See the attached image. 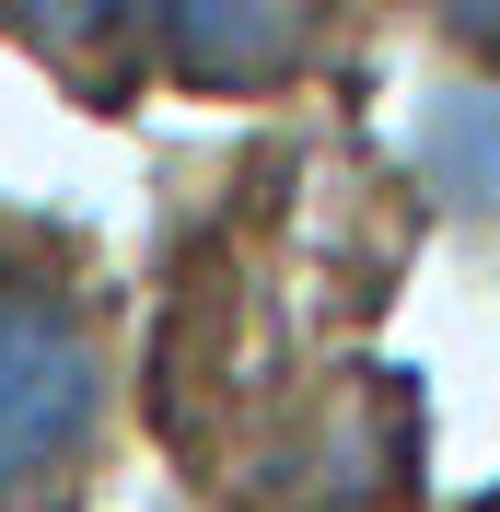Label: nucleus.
<instances>
[{"instance_id": "1", "label": "nucleus", "mask_w": 500, "mask_h": 512, "mask_svg": "<svg viewBox=\"0 0 500 512\" xmlns=\"http://www.w3.org/2000/svg\"><path fill=\"white\" fill-rule=\"evenodd\" d=\"M105 419V361L94 326L70 315L59 291H35L0 268V512H24L35 489H59L82 466Z\"/></svg>"}, {"instance_id": "3", "label": "nucleus", "mask_w": 500, "mask_h": 512, "mask_svg": "<svg viewBox=\"0 0 500 512\" xmlns=\"http://www.w3.org/2000/svg\"><path fill=\"white\" fill-rule=\"evenodd\" d=\"M431 187L454 210H500V94H466L431 117Z\"/></svg>"}, {"instance_id": "2", "label": "nucleus", "mask_w": 500, "mask_h": 512, "mask_svg": "<svg viewBox=\"0 0 500 512\" xmlns=\"http://www.w3.org/2000/svg\"><path fill=\"white\" fill-rule=\"evenodd\" d=\"M163 35H175V70L210 82V94H268L314 59L326 35V0H163Z\"/></svg>"}, {"instance_id": "5", "label": "nucleus", "mask_w": 500, "mask_h": 512, "mask_svg": "<svg viewBox=\"0 0 500 512\" xmlns=\"http://www.w3.org/2000/svg\"><path fill=\"white\" fill-rule=\"evenodd\" d=\"M442 24L466 35L477 59H500V0H442Z\"/></svg>"}, {"instance_id": "4", "label": "nucleus", "mask_w": 500, "mask_h": 512, "mask_svg": "<svg viewBox=\"0 0 500 512\" xmlns=\"http://www.w3.org/2000/svg\"><path fill=\"white\" fill-rule=\"evenodd\" d=\"M0 24H12V35H35L47 59H82V47L117 24V0H0Z\"/></svg>"}]
</instances>
